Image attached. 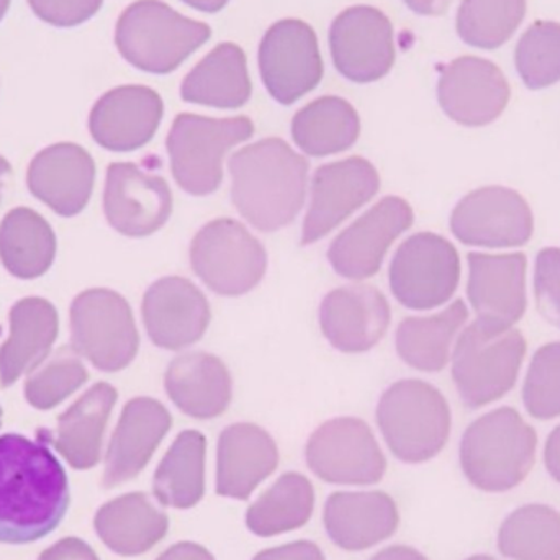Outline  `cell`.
<instances>
[{"label":"cell","mask_w":560,"mask_h":560,"mask_svg":"<svg viewBox=\"0 0 560 560\" xmlns=\"http://www.w3.org/2000/svg\"><path fill=\"white\" fill-rule=\"evenodd\" d=\"M55 253V233L38 213L30 209L7 213L0 225V259L10 275L38 278L48 271Z\"/></svg>","instance_id":"cell-36"},{"label":"cell","mask_w":560,"mask_h":560,"mask_svg":"<svg viewBox=\"0 0 560 560\" xmlns=\"http://www.w3.org/2000/svg\"><path fill=\"white\" fill-rule=\"evenodd\" d=\"M110 384H95L66 413L59 417L55 447L78 470L97 466L102 457L105 428L117 404Z\"/></svg>","instance_id":"cell-30"},{"label":"cell","mask_w":560,"mask_h":560,"mask_svg":"<svg viewBox=\"0 0 560 560\" xmlns=\"http://www.w3.org/2000/svg\"><path fill=\"white\" fill-rule=\"evenodd\" d=\"M38 560H98L94 549L78 538H65L42 552Z\"/></svg>","instance_id":"cell-45"},{"label":"cell","mask_w":560,"mask_h":560,"mask_svg":"<svg viewBox=\"0 0 560 560\" xmlns=\"http://www.w3.org/2000/svg\"><path fill=\"white\" fill-rule=\"evenodd\" d=\"M545 463L552 479L560 483V427L548 438L545 450Z\"/></svg>","instance_id":"cell-47"},{"label":"cell","mask_w":560,"mask_h":560,"mask_svg":"<svg viewBox=\"0 0 560 560\" xmlns=\"http://www.w3.org/2000/svg\"><path fill=\"white\" fill-rule=\"evenodd\" d=\"M525 12L526 0H463L457 32L467 45L499 48L516 32Z\"/></svg>","instance_id":"cell-38"},{"label":"cell","mask_w":560,"mask_h":560,"mask_svg":"<svg viewBox=\"0 0 560 560\" xmlns=\"http://www.w3.org/2000/svg\"><path fill=\"white\" fill-rule=\"evenodd\" d=\"M438 98L447 117L466 127H482L505 110L509 82L493 62L464 56L451 62L438 84Z\"/></svg>","instance_id":"cell-20"},{"label":"cell","mask_w":560,"mask_h":560,"mask_svg":"<svg viewBox=\"0 0 560 560\" xmlns=\"http://www.w3.org/2000/svg\"><path fill=\"white\" fill-rule=\"evenodd\" d=\"M183 2L200 12L215 13L220 12L230 0H183Z\"/></svg>","instance_id":"cell-50"},{"label":"cell","mask_w":560,"mask_h":560,"mask_svg":"<svg viewBox=\"0 0 560 560\" xmlns=\"http://www.w3.org/2000/svg\"><path fill=\"white\" fill-rule=\"evenodd\" d=\"M539 312L560 328V249L546 248L538 255L535 272Z\"/></svg>","instance_id":"cell-42"},{"label":"cell","mask_w":560,"mask_h":560,"mask_svg":"<svg viewBox=\"0 0 560 560\" xmlns=\"http://www.w3.org/2000/svg\"><path fill=\"white\" fill-rule=\"evenodd\" d=\"M58 336V313L43 299L20 300L10 312V336L0 348V384L12 385L38 368Z\"/></svg>","instance_id":"cell-29"},{"label":"cell","mask_w":560,"mask_h":560,"mask_svg":"<svg viewBox=\"0 0 560 560\" xmlns=\"http://www.w3.org/2000/svg\"><path fill=\"white\" fill-rule=\"evenodd\" d=\"M10 0H0V20L5 15L7 10H9Z\"/></svg>","instance_id":"cell-52"},{"label":"cell","mask_w":560,"mask_h":560,"mask_svg":"<svg viewBox=\"0 0 560 560\" xmlns=\"http://www.w3.org/2000/svg\"><path fill=\"white\" fill-rule=\"evenodd\" d=\"M206 434L180 431L154 472V499L176 510L199 505L206 495Z\"/></svg>","instance_id":"cell-32"},{"label":"cell","mask_w":560,"mask_h":560,"mask_svg":"<svg viewBox=\"0 0 560 560\" xmlns=\"http://www.w3.org/2000/svg\"><path fill=\"white\" fill-rule=\"evenodd\" d=\"M141 315L154 346L183 351L203 338L212 310L206 293L192 280L167 276L148 287Z\"/></svg>","instance_id":"cell-18"},{"label":"cell","mask_w":560,"mask_h":560,"mask_svg":"<svg viewBox=\"0 0 560 560\" xmlns=\"http://www.w3.org/2000/svg\"><path fill=\"white\" fill-rule=\"evenodd\" d=\"M278 466V444L265 428L230 424L217 444V493L223 499L248 500Z\"/></svg>","instance_id":"cell-23"},{"label":"cell","mask_w":560,"mask_h":560,"mask_svg":"<svg viewBox=\"0 0 560 560\" xmlns=\"http://www.w3.org/2000/svg\"><path fill=\"white\" fill-rule=\"evenodd\" d=\"M190 266L213 293L240 296L255 290L268 271L265 245L233 219H217L194 236Z\"/></svg>","instance_id":"cell-8"},{"label":"cell","mask_w":560,"mask_h":560,"mask_svg":"<svg viewBox=\"0 0 560 560\" xmlns=\"http://www.w3.org/2000/svg\"><path fill=\"white\" fill-rule=\"evenodd\" d=\"M404 2L418 15H441L451 0H404Z\"/></svg>","instance_id":"cell-49"},{"label":"cell","mask_w":560,"mask_h":560,"mask_svg":"<svg viewBox=\"0 0 560 560\" xmlns=\"http://www.w3.org/2000/svg\"><path fill=\"white\" fill-rule=\"evenodd\" d=\"M68 506V476L45 441L0 436V542L30 545L45 538Z\"/></svg>","instance_id":"cell-1"},{"label":"cell","mask_w":560,"mask_h":560,"mask_svg":"<svg viewBox=\"0 0 560 560\" xmlns=\"http://www.w3.org/2000/svg\"><path fill=\"white\" fill-rule=\"evenodd\" d=\"M290 131L302 153L325 158L354 147L361 120L348 101L325 95L296 112Z\"/></svg>","instance_id":"cell-34"},{"label":"cell","mask_w":560,"mask_h":560,"mask_svg":"<svg viewBox=\"0 0 560 560\" xmlns=\"http://www.w3.org/2000/svg\"><path fill=\"white\" fill-rule=\"evenodd\" d=\"M378 430L388 450L405 464L433 459L451 434L446 398L428 382L404 378L382 394L377 404Z\"/></svg>","instance_id":"cell-4"},{"label":"cell","mask_w":560,"mask_h":560,"mask_svg":"<svg viewBox=\"0 0 560 560\" xmlns=\"http://www.w3.org/2000/svg\"><path fill=\"white\" fill-rule=\"evenodd\" d=\"M252 91L245 51L235 43H222L186 75L180 97L206 107L240 108L248 104Z\"/></svg>","instance_id":"cell-31"},{"label":"cell","mask_w":560,"mask_h":560,"mask_svg":"<svg viewBox=\"0 0 560 560\" xmlns=\"http://www.w3.org/2000/svg\"><path fill=\"white\" fill-rule=\"evenodd\" d=\"M470 303L477 316L487 322L510 325L518 322L526 312V256L469 255Z\"/></svg>","instance_id":"cell-27"},{"label":"cell","mask_w":560,"mask_h":560,"mask_svg":"<svg viewBox=\"0 0 560 560\" xmlns=\"http://www.w3.org/2000/svg\"><path fill=\"white\" fill-rule=\"evenodd\" d=\"M323 523L342 551H368L395 535L400 513L384 492H336L326 499Z\"/></svg>","instance_id":"cell-24"},{"label":"cell","mask_w":560,"mask_h":560,"mask_svg":"<svg viewBox=\"0 0 560 560\" xmlns=\"http://www.w3.org/2000/svg\"><path fill=\"white\" fill-rule=\"evenodd\" d=\"M499 549L513 560H560V513L548 505H525L500 526Z\"/></svg>","instance_id":"cell-37"},{"label":"cell","mask_w":560,"mask_h":560,"mask_svg":"<svg viewBox=\"0 0 560 560\" xmlns=\"http://www.w3.org/2000/svg\"><path fill=\"white\" fill-rule=\"evenodd\" d=\"M101 541L124 558L147 555L170 532V516L144 492H131L105 503L95 513Z\"/></svg>","instance_id":"cell-28"},{"label":"cell","mask_w":560,"mask_h":560,"mask_svg":"<svg viewBox=\"0 0 560 560\" xmlns=\"http://www.w3.org/2000/svg\"><path fill=\"white\" fill-rule=\"evenodd\" d=\"M516 68L529 89L560 81V25L538 22L526 30L516 46Z\"/></svg>","instance_id":"cell-40"},{"label":"cell","mask_w":560,"mask_h":560,"mask_svg":"<svg viewBox=\"0 0 560 560\" xmlns=\"http://www.w3.org/2000/svg\"><path fill=\"white\" fill-rule=\"evenodd\" d=\"M9 171H10L9 163H7V161L3 160L2 156H0V186H2V179H3V177L7 176V174H9Z\"/></svg>","instance_id":"cell-51"},{"label":"cell","mask_w":560,"mask_h":560,"mask_svg":"<svg viewBox=\"0 0 560 560\" xmlns=\"http://www.w3.org/2000/svg\"><path fill=\"white\" fill-rule=\"evenodd\" d=\"M156 560H217L215 556L197 545V542L180 541L170 546Z\"/></svg>","instance_id":"cell-46"},{"label":"cell","mask_w":560,"mask_h":560,"mask_svg":"<svg viewBox=\"0 0 560 560\" xmlns=\"http://www.w3.org/2000/svg\"><path fill=\"white\" fill-rule=\"evenodd\" d=\"M381 176L371 161L361 156L323 164L313 173L310 203L302 226V245L328 236L355 210L374 199Z\"/></svg>","instance_id":"cell-12"},{"label":"cell","mask_w":560,"mask_h":560,"mask_svg":"<svg viewBox=\"0 0 560 560\" xmlns=\"http://www.w3.org/2000/svg\"><path fill=\"white\" fill-rule=\"evenodd\" d=\"M210 35L207 23L180 15L161 0H138L118 19L115 43L135 68L170 74L209 42Z\"/></svg>","instance_id":"cell-5"},{"label":"cell","mask_w":560,"mask_h":560,"mask_svg":"<svg viewBox=\"0 0 560 560\" xmlns=\"http://www.w3.org/2000/svg\"><path fill=\"white\" fill-rule=\"evenodd\" d=\"M253 560H326L322 549L313 541H293L279 548L266 549Z\"/></svg>","instance_id":"cell-44"},{"label":"cell","mask_w":560,"mask_h":560,"mask_svg":"<svg viewBox=\"0 0 560 560\" xmlns=\"http://www.w3.org/2000/svg\"><path fill=\"white\" fill-rule=\"evenodd\" d=\"M229 167L233 206L259 232L285 229L303 209L308 161L287 141H256L236 151Z\"/></svg>","instance_id":"cell-2"},{"label":"cell","mask_w":560,"mask_h":560,"mask_svg":"<svg viewBox=\"0 0 560 560\" xmlns=\"http://www.w3.org/2000/svg\"><path fill=\"white\" fill-rule=\"evenodd\" d=\"M460 279L453 243L436 233H417L398 246L388 269V283L398 303L431 310L450 302Z\"/></svg>","instance_id":"cell-11"},{"label":"cell","mask_w":560,"mask_h":560,"mask_svg":"<svg viewBox=\"0 0 560 560\" xmlns=\"http://www.w3.org/2000/svg\"><path fill=\"white\" fill-rule=\"evenodd\" d=\"M164 388L170 400L194 420L222 417L233 398V378L225 362L203 351L173 359Z\"/></svg>","instance_id":"cell-26"},{"label":"cell","mask_w":560,"mask_h":560,"mask_svg":"<svg viewBox=\"0 0 560 560\" xmlns=\"http://www.w3.org/2000/svg\"><path fill=\"white\" fill-rule=\"evenodd\" d=\"M466 560H495V559L490 558V556H472V558H469Z\"/></svg>","instance_id":"cell-53"},{"label":"cell","mask_w":560,"mask_h":560,"mask_svg":"<svg viewBox=\"0 0 560 560\" xmlns=\"http://www.w3.org/2000/svg\"><path fill=\"white\" fill-rule=\"evenodd\" d=\"M369 560H428V558H424L420 551L410 548V546L397 545L377 552L374 558Z\"/></svg>","instance_id":"cell-48"},{"label":"cell","mask_w":560,"mask_h":560,"mask_svg":"<svg viewBox=\"0 0 560 560\" xmlns=\"http://www.w3.org/2000/svg\"><path fill=\"white\" fill-rule=\"evenodd\" d=\"M173 427L161 401L137 397L125 405L105 456L104 489H114L143 472Z\"/></svg>","instance_id":"cell-22"},{"label":"cell","mask_w":560,"mask_h":560,"mask_svg":"<svg viewBox=\"0 0 560 560\" xmlns=\"http://www.w3.org/2000/svg\"><path fill=\"white\" fill-rule=\"evenodd\" d=\"M255 124L248 117L210 118L177 115L167 135L171 173L184 192L203 197L223 183V160L232 148L248 141Z\"/></svg>","instance_id":"cell-7"},{"label":"cell","mask_w":560,"mask_h":560,"mask_svg":"<svg viewBox=\"0 0 560 560\" xmlns=\"http://www.w3.org/2000/svg\"><path fill=\"white\" fill-rule=\"evenodd\" d=\"M163 115V98L156 91L147 85H121L98 98L89 128L105 150L127 153L153 140Z\"/></svg>","instance_id":"cell-21"},{"label":"cell","mask_w":560,"mask_h":560,"mask_svg":"<svg viewBox=\"0 0 560 560\" xmlns=\"http://www.w3.org/2000/svg\"><path fill=\"white\" fill-rule=\"evenodd\" d=\"M43 22L55 26H75L88 22L101 10L104 0H28Z\"/></svg>","instance_id":"cell-43"},{"label":"cell","mask_w":560,"mask_h":560,"mask_svg":"<svg viewBox=\"0 0 560 560\" xmlns=\"http://www.w3.org/2000/svg\"><path fill=\"white\" fill-rule=\"evenodd\" d=\"M88 381L81 355L62 348L33 369L25 385L26 400L38 410H49L74 394Z\"/></svg>","instance_id":"cell-39"},{"label":"cell","mask_w":560,"mask_h":560,"mask_svg":"<svg viewBox=\"0 0 560 560\" xmlns=\"http://www.w3.org/2000/svg\"><path fill=\"white\" fill-rule=\"evenodd\" d=\"M72 349L104 372H118L137 358L140 335L133 312L120 293L91 289L71 306Z\"/></svg>","instance_id":"cell-9"},{"label":"cell","mask_w":560,"mask_h":560,"mask_svg":"<svg viewBox=\"0 0 560 560\" xmlns=\"http://www.w3.org/2000/svg\"><path fill=\"white\" fill-rule=\"evenodd\" d=\"M259 71L266 89L279 104L292 105L308 94L323 78L315 30L295 19L275 23L259 45Z\"/></svg>","instance_id":"cell-13"},{"label":"cell","mask_w":560,"mask_h":560,"mask_svg":"<svg viewBox=\"0 0 560 560\" xmlns=\"http://www.w3.org/2000/svg\"><path fill=\"white\" fill-rule=\"evenodd\" d=\"M526 410L539 420L560 415V342L545 346L536 352L525 382Z\"/></svg>","instance_id":"cell-41"},{"label":"cell","mask_w":560,"mask_h":560,"mask_svg":"<svg viewBox=\"0 0 560 560\" xmlns=\"http://www.w3.org/2000/svg\"><path fill=\"white\" fill-rule=\"evenodd\" d=\"M538 436L513 408L503 407L474 421L460 441V467L483 492L518 487L535 464Z\"/></svg>","instance_id":"cell-3"},{"label":"cell","mask_w":560,"mask_h":560,"mask_svg":"<svg viewBox=\"0 0 560 560\" xmlns=\"http://www.w3.org/2000/svg\"><path fill=\"white\" fill-rule=\"evenodd\" d=\"M451 230L464 245L487 248L523 246L533 235V213L518 192L486 187L464 197L453 215Z\"/></svg>","instance_id":"cell-17"},{"label":"cell","mask_w":560,"mask_h":560,"mask_svg":"<svg viewBox=\"0 0 560 560\" xmlns=\"http://www.w3.org/2000/svg\"><path fill=\"white\" fill-rule=\"evenodd\" d=\"M526 341L510 325L477 318L457 339L453 378L464 405L480 408L515 387Z\"/></svg>","instance_id":"cell-6"},{"label":"cell","mask_w":560,"mask_h":560,"mask_svg":"<svg viewBox=\"0 0 560 560\" xmlns=\"http://www.w3.org/2000/svg\"><path fill=\"white\" fill-rule=\"evenodd\" d=\"M95 164L84 148L52 144L30 164L28 187L33 196L62 217L82 212L94 187Z\"/></svg>","instance_id":"cell-25"},{"label":"cell","mask_w":560,"mask_h":560,"mask_svg":"<svg viewBox=\"0 0 560 560\" xmlns=\"http://www.w3.org/2000/svg\"><path fill=\"white\" fill-rule=\"evenodd\" d=\"M413 220L410 203L401 197L378 200L332 240L326 253L332 271L351 280L374 278L395 240L413 225Z\"/></svg>","instance_id":"cell-14"},{"label":"cell","mask_w":560,"mask_h":560,"mask_svg":"<svg viewBox=\"0 0 560 560\" xmlns=\"http://www.w3.org/2000/svg\"><path fill=\"white\" fill-rule=\"evenodd\" d=\"M315 510V489L305 476L287 472L246 512V526L258 538L303 528Z\"/></svg>","instance_id":"cell-35"},{"label":"cell","mask_w":560,"mask_h":560,"mask_svg":"<svg viewBox=\"0 0 560 560\" xmlns=\"http://www.w3.org/2000/svg\"><path fill=\"white\" fill-rule=\"evenodd\" d=\"M305 463L318 479L332 486H374L387 470L371 427L354 417L319 424L306 441Z\"/></svg>","instance_id":"cell-10"},{"label":"cell","mask_w":560,"mask_h":560,"mask_svg":"<svg viewBox=\"0 0 560 560\" xmlns=\"http://www.w3.org/2000/svg\"><path fill=\"white\" fill-rule=\"evenodd\" d=\"M466 303L456 300L431 316L405 318L395 332V348L401 361L423 372H440L450 361L454 339L467 322Z\"/></svg>","instance_id":"cell-33"},{"label":"cell","mask_w":560,"mask_h":560,"mask_svg":"<svg viewBox=\"0 0 560 560\" xmlns=\"http://www.w3.org/2000/svg\"><path fill=\"white\" fill-rule=\"evenodd\" d=\"M329 48L339 74L359 84L378 81L395 61L390 20L375 7H349L329 28Z\"/></svg>","instance_id":"cell-15"},{"label":"cell","mask_w":560,"mask_h":560,"mask_svg":"<svg viewBox=\"0 0 560 560\" xmlns=\"http://www.w3.org/2000/svg\"><path fill=\"white\" fill-rule=\"evenodd\" d=\"M319 328L332 348L358 354L377 346L392 322L384 293L374 285L338 287L323 296Z\"/></svg>","instance_id":"cell-19"},{"label":"cell","mask_w":560,"mask_h":560,"mask_svg":"<svg viewBox=\"0 0 560 560\" xmlns=\"http://www.w3.org/2000/svg\"><path fill=\"white\" fill-rule=\"evenodd\" d=\"M0 417H2V410H0Z\"/></svg>","instance_id":"cell-54"},{"label":"cell","mask_w":560,"mask_h":560,"mask_svg":"<svg viewBox=\"0 0 560 560\" xmlns=\"http://www.w3.org/2000/svg\"><path fill=\"white\" fill-rule=\"evenodd\" d=\"M104 210L112 229L131 238L153 235L173 213L170 184L133 163L108 166Z\"/></svg>","instance_id":"cell-16"}]
</instances>
